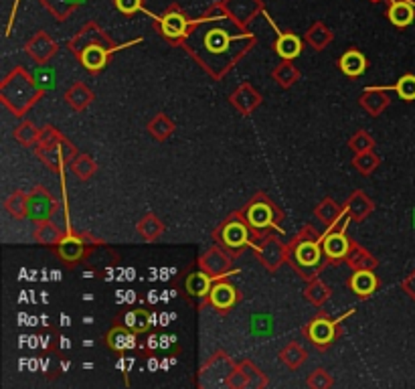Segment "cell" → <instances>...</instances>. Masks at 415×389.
I'll return each mask as SVG.
<instances>
[{
	"label": "cell",
	"instance_id": "obj_20",
	"mask_svg": "<svg viewBox=\"0 0 415 389\" xmlns=\"http://www.w3.org/2000/svg\"><path fill=\"white\" fill-rule=\"evenodd\" d=\"M227 102L233 108L237 109L239 114L249 116V114H253L255 109L264 104V96H262L255 87L251 86L249 82H243V84H239V86L229 93Z\"/></svg>",
	"mask_w": 415,
	"mask_h": 389
},
{
	"label": "cell",
	"instance_id": "obj_15",
	"mask_svg": "<svg viewBox=\"0 0 415 389\" xmlns=\"http://www.w3.org/2000/svg\"><path fill=\"white\" fill-rule=\"evenodd\" d=\"M229 389H264L268 388V377L253 361L241 359L235 361L227 377Z\"/></svg>",
	"mask_w": 415,
	"mask_h": 389
},
{
	"label": "cell",
	"instance_id": "obj_11",
	"mask_svg": "<svg viewBox=\"0 0 415 389\" xmlns=\"http://www.w3.org/2000/svg\"><path fill=\"white\" fill-rule=\"evenodd\" d=\"M349 221H353L351 217L347 215V219L342 221V225L334 223L332 227H329L324 234H322V252H324V258L329 264H340L345 261L351 247H353V239H349L347 236V225Z\"/></svg>",
	"mask_w": 415,
	"mask_h": 389
},
{
	"label": "cell",
	"instance_id": "obj_47",
	"mask_svg": "<svg viewBox=\"0 0 415 389\" xmlns=\"http://www.w3.org/2000/svg\"><path fill=\"white\" fill-rule=\"evenodd\" d=\"M375 146H377V142H375V138L367 130H356L353 136L349 138V148H351L354 154L375 151Z\"/></svg>",
	"mask_w": 415,
	"mask_h": 389
},
{
	"label": "cell",
	"instance_id": "obj_33",
	"mask_svg": "<svg viewBox=\"0 0 415 389\" xmlns=\"http://www.w3.org/2000/svg\"><path fill=\"white\" fill-rule=\"evenodd\" d=\"M300 77H302V73H300V69L294 65V61H284V59H282L280 63L273 67V71H271V79L282 87V89H290V87H294L300 82Z\"/></svg>",
	"mask_w": 415,
	"mask_h": 389
},
{
	"label": "cell",
	"instance_id": "obj_50",
	"mask_svg": "<svg viewBox=\"0 0 415 389\" xmlns=\"http://www.w3.org/2000/svg\"><path fill=\"white\" fill-rule=\"evenodd\" d=\"M33 77H35L37 86L41 87V89H45V91H49V89L55 87V71H53L51 67H47L45 63L39 65V67L35 69Z\"/></svg>",
	"mask_w": 415,
	"mask_h": 389
},
{
	"label": "cell",
	"instance_id": "obj_41",
	"mask_svg": "<svg viewBox=\"0 0 415 389\" xmlns=\"http://www.w3.org/2000/svg\"><path fill=\"white\" fill-rule=\"evenodd\" d=\"M118 321L126 324L130 330H134L136 335H142V333H146L150 328L152 316L148 314V310H144V308H132V310L124 312Z\"/></svg>",
	"mask_w": 415,
	"mask_h": 389
},
{
	"label": "cell",
	"instance_id": "obj_2",
	"mask_svg": "<svg viewBox=\"0 0 415 389\" xmlns=\"http://www.w3.org/2000/svg\"><path fill=\"white\" fill-rule=\"evenodd\" d=\"M292 270L304 282L318 278V274L329 264L322 252V236L314 229V225H304L288 241V261Z\"/></svg>",
	"mask_w": 415,
	"mask_h": 389
},
{
	"label": "cell",
	"instance_id": "obj_44",
	"mask_svg": "<svg viewBox=\"0 0 415 389\" xmlns=\"http://www.w3.org/2000/svg\"><path fill=\"white\" fill-rule=\"evenodd\" d=\"M41 4L57 21H65L80 4H85V0H41Z\"/></svg>",
	"mask_w": 415,
	"mask_h": 389
},
{
	"label": "cell",
	"instance_id": "obj_9",
	"mask_svg": "<svg viewBox=\"0 0 415 389\" xmlns=\"http://www.w3.org/2000/svg\"><path fill=\"white\" fill-rule=\"evenodd\" d=\"M190 22L193 19H188V15L179 4H170L163 17H154V29L166 43L181 47L190 29Z\"/></svg>",
	"mask_w": 415,
	"mask_h": 389
},
{
	"label": "cell",
	"instance_id": "obj_35",
	"mask_svg": "<svg viewBox=\"0 0 415 389\" xmlns=\"http://www.w3.org/2000/svg\"><path fill=\"white\" fill-rule=\"evenodd\" d=\"M345 264L356 272V270H375L379 266V259L375 258L371 252H367L363 245H359L356 241H353V247L349 252V256L345 259Z\"/></svg>",
	"mask_w": 415,
	"mask_h": 389
},
{
	"label": "cell",
	"instance_id": "obj_14",
	"mask_svg": "<svg viewBox=\"0 0 415 389\" xmlns=\"http://www.w3.org/2000/svg\"><path fill=\"white\" fill-rule=\"evenodd\" d=\"M233 259H235L233 254H229L227 250H223L219 243H215L199 256L197 264L213 280H219V278H227L231 274H235Z\"/></svg>",
	"mask_w": 415,
	"mask_h": 389
},
{
	"label": "cell",
	"instance_id": "obj_31",
	"mask_svg": "<svg viewBox=\"0 0 415 389\" xmlns=\"http://www.w3.org/2000/svg\"><path fill=\"white\" fill-rule=\"evenodd\" d=\"M278 359L290 369V371H298V369L306 363L308 353H306V349L300 345L298 341H290V343H286V345L280 349Z\"/></svg>",
	"mask_w": 415,
	"mask_h": 389
},
{
	"label": "cell",
	"instance_id": "obj_36",
	"mask_svg": "<svg viewBox=\"0 0 415 389\" xmlns=\"http://www.w3.org/2000/svg\"><path fill=\"white\" fill-rule=\"evenodd\" d=\"M146 130H148V134H150L154 140H158V142H166V140L174 134L176 124L166 116L165 112H160V114H156V116H152V118L148 120Z\"/></svg>",
	"mask_w": 415,
	"mask_h": 389
},
{
	"label": "cell",
	"instance_id": "obj_55",
	"mask_svg": "<svg viewBox=\"0 0 415 389\" xmlns=\"http://www.w3.org/2000/svg\"><path fill=\"white\" fill-rule=\"evenodd\" d=\"M371 2H381V0H371Z\"/></svg>",
	"mask_w": 415,
	"mask_h": 389
},
{
	"label": "cell",
	"instance_id": "obj_6",
	"mask_svg": "<svg viewBox=\"0 0 415 389\" xmlns=\"http://www.w3.org/2000/svg\"><path fill=\"white\" fill-rule=\"evenodd\" d=\"M211 238L215 239V243H219L223 250H227L229 254H233L235 258L239 254H243L248 247H253V243H255V238L239 211L229 213L227 219H223L213 229Z\"/></svg>",
	"mask_w": 415,
	"mask_h": 389
},
{
	"label": "cell",
	"instance_id": "obj_43",
	"mask_svg": "<svg viewBox=\"0 0 415 389\" xmlns=\"http://www.w3.org/2000/svg\"><path fill=\"white\" fill-rule=\"evenodd\" d=\"M39 134H41V130L37 128L31 120H22L21 124L13 130V138L24 148H35V144L39 140Z\"/></svg>",
	"mask_w": 415,
	"mask_h": 389
},
{
	"label": "cell",
	"instance_id": "obj_16",
	"mask_svg": "<svg viewBox=\"0 0 415 389\" xmlns=\"http://www.w3.org/2000/svg\"><path fill=\"white\" fill-rule=\"evenodd\" d=\"M57 197L51 193L47 187L37 185L29 191V203H27V219L35 221V223H43L49 221L51 217L57 213Z\"/></svg>",
	"mask_w": 415,
	"mask_h": 389
},
{
	"label": "cell",
	"instance_id": "obj_22",
	"mask_svg": "<svg viewBox=\"0 0 415 389\" xmlns=\"http://www.w3.org/2000/svg\"><path fill=\"white\" fill-rule=\"evenodd\" d=\"M136 337L138 335L134 330H130L126 324H122L120 321H114L112 328L105 335V345L114 353H126V351H132L136 346Z\"/></svg>",
	"mask_w": 415,
	"mask_h": 389
},
{
	"label": "cell",
	"instance_id": "obj_7",
	"mask_svg": "<svg viewBox=\"0 0 415 389\" xmlns=\"http://www.w3.org/2000/svg\"><path fill=\"white\" fill-rule=\"evenodd\" d=\"M98 245H105L104 239L96 238L87 231H75L69 227L61 241L53 247V252L67 268H73L89 258Z\"/></svg>",
	"mask_w": 415,
	"mask_h": 389
},
{
	"label": "cell",
	"instance_id": "obj_13",
	"mask_svg": "<svg viewBox=\"0 0 415 389\" xmlns=\"http://www.w3.org/2000/svg\"><path fill=\"white\" fill-rule=\"evenodd\" d=\"M138 43H142V39H136V41H132V43H126V45H116V47H110V45H104V43L87 45L85 49H82V51L75 55V59L80 61V65H82L87 73L98 75L100 71H104L105 67H107L110 57H112L116 51H122V49H126V47H132V45H138Z\"/></svg>",
	"mask_w": 415,
	"mask_h": 389
},
{
	"label": "cell",
	"instance_id": "obj_8",
	"mask_svg": "<svg viewBox=\"0 0 415 389\" xmlns=\"http://www.w3.org/2000/svg\"><path fill=\"white\" fill-rule=\"evenodd\" d=\"M354 312V308H349L345 314H340L338 319H331L329 314L324 312H318L312 321H308V324L302 328V335L308 339V343L320 349V351H326L331 349L338 335H340V324L345 323V319H349Z\"/></svg>",
	"mask_w": 415,
	"mask_h": 389
},
{
	"label": "cell",
	"instance_id": "obj_49",
	"mask_svg": "<svg viewBox=\"0 0 415 389\" xmlns=\"http://www.w3.org/2000/svg\"><path fill=\"white\" fill-rule=\"evenodd\" d=\"M144 0H114V6L118 13H122L126 17H134L136 13H148L146 6L142 4ZM150 15V13H148ZM154 19V15H150Z\"/></svg>",
	"mask_w": 415,
	"mask_h": 389
},
{
	"label": "cell",
	"instance_id": "obj_3",
	"mask_svg": "<svg viewBox=\"0 0 415 389\" xmlns=\"http://www.w3.org/2000/svg\"><path fill=\"white\" fill-rule=\"evenodd\" d=\"M45 93L47 91L37 86L33 73L22 65L13 67L0 82V102L17 118H24L45 98Z\"/></svg>",
	"mask_w": 415,
	"mask_h": 389
},
{
	"label": "cell",
	"instance_id": "obj_12",
	"mask_svg": "<svg viewBox=\"0 0 415 389\" xmlns=\"http://www.w3.org/2000/svg\"><path fill=\"white\" fill-rule=\"evenodd\" d=\"M253 252H255V258L259 259V264L271 274L278 272L288 261V243H284L273 231L257 239L253 243Z\"/></svg>",
	"mask_w": 415,
	"mask_h": 389
},
{
	"label": "cell",
	"instance_id": "obj_17",
	"mask_svg": "<svg viewBox=\"0 0 415 389\" xmlns=\"http://www.w3.org/2000/svg\"><path fill=\"white\" fill-rule=\"evenodd\" d=\"M239 298H241V294L235 288V284L229 282L227 278H219L211 286V292L207 294V304L219 314H227L237 306Z\"/></svg>",
	"mask_w": 415,
	"mask_h": 389
},
{
	"label": "cell",
	"instance_id": "obj_46",
	"mask_svg": "<svg viewBox=\"0 0 415 389\" xmlns=\"http://www.w3.org/2000/svg\"><path fill=\"white\" fill-rule=\"evenodd\" d=\"M383 89H387V91L393 89L403 102H415V75L414 73H405V75H401L397 79V84H393V86H383Z\"/></svg>",
	"mask_w": 415,
	"mask_h": 389
},
{
	"label": "cell",
	"instance_id": "obj_19",
	"mask_svg": "<svg viewBox=\"0 0 415 389\" xmlns=\"http://www.w3.org/2000/svg\"><path fill=\"white\" fill-rule=\"evenodd\" d=\"M24 51L27 55L35 61V63H49L57 53H59V45L55 43V39L45 33V31H37L27 43H24Z\"/></svg>",
	"mask_w": 415,
	"mask_h": 389
},
{
	"label": "cell",
	"instance_id": "obj_23",
	"mask_svg": "<svg viewBox=\"0 0 415 389\" xmlns=\"http://www.w3.org/2000/svg\"><path fill=\"white\" fill-rule=\"evenodd\" d=\"M389 104H391L389 91L383 87H365V91L359 98V106L373 118H379L385 109L389 108Z\"/></svg>",
	"mask_w": 415,
	"mask_h": 389
},
{
	"label": "cell",
	"instance_id": "obj_32",
	"mask_svg": "<svg viewBox=\"0 0 415 389\" xmlns=\"http://www.w3.org/2000/svg\"><path fill=\"white\" fill-rule=\"evenodd\" d=\"M65 231H67V229H61L59 225H55V223L49 219V221L37 223V229H35V234H33V239H35L39 245H45V247L53 250V247L63 239Z\"/></svg>",
	"mask_w": 415,
	"mask_h": 389
},
{
	"label": "cell",
	"instance_id": "obj_29",
	"mask_svg": "<svg viewBox=\"0 0 415 389\" xmlns=\"http://www.w3.org/2000/svg\"><path fill=\"white\" fill-rule=\"evenodd\" d=\"M385 15L393 26L405 29L415 21V6L409 0H389V6H387Z\"/></svg>",
	"mask_w": 415,
	"mask_h": 389
},
{
	"label": "cell",
	"instance_id": "obj_38",
	"mask_svg": "<svg viewBox=\"0 0 415 389\" xmlns=\"http://www.w3.org/2000/svg\"><path fill=\"white\" fill-rule=\"evenodd\" d=\"M67 167H69V171L75 174L80 181H91L98 174V162L89 154H85V152H77L75 158Z\"/></svg>",
	"mask_w": 415,
	"mask_h": 389
},
{
	"label": "cell",
	"instance_id": "obj_30",
	"mask_svg": "<svg viewBox=\"0 0 415 389\" xmlns=\"http://www.w3.org/2000/svg\"><path fill=\"white\" fill-rule=\"evenodd\" d=\"M345 215H347L345 205H338L332 197H324V199L314 207V217H316L324 227H332L334 223H338Z\"/></svg>",
	"mask_w": 415,
	"mask_h": 389
},
{
	"label": "cell",
	"instance_id": "obj_1",
	"mask_svg": "<svg viewBox=\"0 0 415 389\" xmlns=\"http://www.w3.org/2000/svg\"><path fill=\"white\" fill-rule=\"evenodd\" d=\"M255 43L257 37L248 24L237 21L223 2H215L199 19H193L181 49L211 79L221 82Z\"/></svg>",
	"mask_w": 415,
	"mask_h": 389
},
{
	"label": "cell",
	"instance_id": "obj_5",
	"mask_svg": "<svg viewBox=\"0 0 415 389\" xmlns=\"http://www.w3.org/2000/svg\"><path fill=\"white\" fill-rule=\"evenodd\" d=\"M33 151L43 165L55 174H61L65 165H69L75 158V154L80 152L69 138H65L59 130L55 126H49V124L41 128L39 140Z\"/></svg>",
	"mask_w": 415,
	"mask_h": 389
},
{
	"label": "cell",
	"instance_id": "obj_52",
	"mask_svg": "<svg viewBox=\"0 0 415 389\" xmlns=\"http://www.w3.org/2000/svg\"><path fill=\"white\" fill-rule=\"evenodd\" d=\"M401 290L405 292V296L409 298V300H414L415 303V270L414 272H409L403 282H401Z\"/></svg>",
	"mask_w": 415,
	"mask_h": 389
},
{
	"label": "cell",
	"instance_id": "obj_42",
	"mask_svg": "<svg viewBox=\"0 0 415 389\" xmlns=\"http://www.w3.org/2000/svg\"><path fill=\"white\" fill-rule=\"evenodd\" d=\"M27 203H29V193L17 189L10 197H6V201H4L2 207H4V211L13 217V219L21 221V219H27Z\"/></svg>",
	"mask_w": 415,
	"mask_h": 389
},
{
	"label": "cell",
	"instance_id": "obj_18",
	"mask_svg": "<svg viewBox=\"0 0 415 389\" xmlns=\"http://www.w3.org/2000/svg\"><path fill=\"white\" fill-rule=\"evenodd\" d=\"M96 43H104V45H110V47H116V43H114V39L105 33L104 29L98 24V22H87V24H83L82 29L73 35V39L67 43V49L73 53V57L82 51V49H85L87 45H96Z\"/></svg>",
	"mask_w": 415,
	"mask_h": 389
},
{
	"label": "cell",
	"instance_id": "obj_21",
	"mask_svg": "<svg viewBox=\"0 0 415 389\" xmlns=\"http://www.w3.org/2000/svg\"><path fill=\"white\" fill-rule=\"evenodd\" d=\"M347 286L356 298L367 300L379 290L381 282H379V276L375 274V270H356L347 280Z\"/></svg>",
	"mask_w": 415,
	"mask_h": 389
},
{
	"label": "cell",
	"instance_id": "obj_48",
	"mask_svg": "<svg viewBox=\"0 0 415 389\" xmlns=\"http://www.w3.org/2000/svg\"><path fill=\"white\" fill-rule=\"evenodd\" d=\"M306 386L310 389H331L332 386H334V379H332V375L326 369L318 367L314 369L310 375H308Z\"/></svg>",
	"mask_w": 415,
	"mask_h": 389
},
{
	"label": "cell",
	"instance_id": "obj_27",
	"mask_svg": "<svg viewBox=\"0 0 415 389\" xmlns=\"http://www.w3.org/2000/svg\"><path fill=\"white\" fill-rule=\"evenodd\" d=\"M304 41L296 33H280L273 41V51L280 59L284 61H294L302 55Z\"/></svg>",
	"mask_w": 415,
	"mask_h": 389
},
{
	"label": "cell",
	"instance_id": "obj_53",
	"mask_svg": "<svg viewBox=\"0 0 415 389\" xmlns=\"http://www.w3.org/2000/svg\"><path fill=\"white\" fill-rule=\"evenodd\" d=\"M19 2H21V0H15L13 13H10V21H8V26H6V35H10V29H13V22H15V15H17V8H19Z\"/></svg>",
	"mask_w": 415,
	"mask_h": 389
},
{
	"label": "cell",
	"instance_id": "obj_51",
	"mask_svg": "<svg viewBox=\"0 0 415 389\" xmlns=\"http://www.w3.org/2000/svg\"><path fill=\"white\" fill-rule=\"evenodd\" d=\"M271 319L268 314H253V319H251V330H253V335H259V337H268L271 335Z\"/></svg>",
	"mask_w": 415,
	"mask_h": 389
},
{
	"label": "cell",
	"instance_id": "obj_4",
	"mask_svg": "<svg viewBox=\"0 0 415 389\" xmlns=\"http://www.w3.org/2000/svg\"><path fill=\"white\" fill-rule=\"evenodd\" d=\"M239 213L246 219V223L249 225V229H251L255 241L271 234V231L284 234L282 223H284V217L286 215L273 203V199H271L270 194L264 193V191L253 194L248 203L243 205V209H239Z\"/></svg>",
	"mask_w": 415,
	"mask_h": 389
},
{
	"label": "cell",
	"instance_id": "obj_10",
	"mask_svg": "<svg viewBox=\"0 0 415 389\" xmlns=\"http://www.w3.org/2000/svg\"><path fill=\"white\" fill-rule=\"evenodd\" d=\"M235 361L225 351H217L199 369L197 388H227V377Z\"/></svg>",
	"mask_w": 415,
	"mask_h": 389
},
{
	"label": "cell",
	"instance_id": "obj_24",
	"mask_svg": "<svg viewBox=\"0 0 415 389\" xmlns=\"http://www.w3.org/2000/svg\"><path fill=\"white\" fill-rule=\"evenodd\" d=\"M338 69H340V73L342 75H347V77H361L365 71H367V67H369V59H367V55L361 51V49H347L340 57H338Z\"/></svg>",
	"mask_w": 415,
	"mask_h": 389
},
{
	"label": "cell",
	"instance_id": "obj_40",
	"mask_svg": "<svg viewBox=\"0 0 415 389\" xmlns=\"http://www.w3.org/2000/svg\"><path fill=\"white\" fill-rule=\"evenodd\" d=\"M332 39H334V35L324 22H314L304 37V41L310 45L314 51H324L332 43Z\"/></svg>",
	"mask_w": 415,
	"mask_h": 389
},
{
	"label": "cell",
	"instance_id": "obj_28",
	"mask_svg": "<svg viewBox=\"0 0 415 389\" xmlns=\"http://www.w3.org/2000/svg\"><path fill=\"white\" fill-rule=\"evenodd\" d=\"M223 4L237 21L248 24V26L249 22L264 10V2L262 0H223Z\"/></svg>",
	"mask_w": 415,
	"mask_h": 389
},
{
	"label": "cell",
	"instance_id": "obj_25",
	"mask_svg": "<svg viewBox=\"0 0 415 389\" xmlns=\"http://www.w3.org/2000/svg\"><path fill=\"white\" fill-rule=\"evenodd\" d=\"M345 211L353 221L361 223L375 211V201L365 193L363 189H356L351 193V197L345 201Z\"/></svg>",
	"mask_w": 415,
	"mask_h": 389
},
{
	"label": "cell",
	"instance_id": "obj_54",
	"mask_svg": "<svg viewBox=\"0 0 415 389\" xmlns=\"http://www.w3.org/2000/svg\"><path fill=\"white\" fill-rule=\"evenodd\" d=\"M156 341H158V335H156V333H152V335L148 337V349H150V351H154V349L158 346Z\"/></svg>",
	"mask_w": 415,
	"mask_h": 389
},
{
	"label": "cell",
	"instance_id": "obj_37",
	"mask_svg": "<svg viewBox=\"0 0 415 389\" xmlns=\"http://www.w3.org/2000/svg\"><path fill=\"white\" fill-rule=\"evenodd\" d=\"M302 294H304V298H306L308 303L320 308V306H324V304L331 300L332 288L324 280L314 278V280L306 282V288H304Z\"/></svg>",
	"mask_w": 415,
	"mask_h": 389
},
{
	"label": "cell",
	"instance_id": "obj_45",
	"mask_svg": "<svg viewBox=\"0 0 415 389\" xmlns=\"http://www.w3.org/2000/svg\"><path fill=\"white\" fill-rule=\"evenodd\" d=\"M353 167L359 171V173L363 174V176H371V174L381 167V156H379L375 151L354 154Z\"/></svg>",
	"mask_w": 415,
	"mask_h": 389
},
{
	"label": "cell",
	"instance_id": "obj_34",
	"mask_svg": "<svg viewBox=\"0 0 415 389\" xmlns=\"http://www.w3.org/2000/svg\"><path fill=\"white\" fill-rule=\"evenodd\" d=\"M213 282L215 280L209 276L207 272H203V270L199 268L197 272H190L187 276V280H185V290H187L188 296H193V298H207Z\"/></svg>",
	"mask_w": 415,
	"mask_h": 389
},
{
	"label": "cell",
	"instance_id": "obj_39",
	"mask_svg": "<svg viewBox=\"0 0 415 389\" xmlns=\"http://www.w3.org/2000/svg\"><path fill=\"white\" fill-rule=\"evenodd\" d=\"M136 229H138L140 238L146 239V241H156V239L165 234L166 225H165V221H160V219H158V215H154V213H146V215L140 217V221H138Z\"/></svg>",
	"mask_w": 415,
	"mask_h": 389
},
{
	"label": "cell",
	"instance_id": "obj_26",
	"mask_svg": "<svg viewBox=\"0 0 415 389\" xmlns=\"http://www.w3.org/2000/svg\"><path fill=\"white\" fill-rule=\"evenodd\" d=\"M65 104L75 112H85L91 106V102L96 100V93L91 91V87L85 86L83 82H75L65 89L63 93Z\"/></svg>",
	"mask_w": 415,
	"mask_h": 389
}]
</instances>
